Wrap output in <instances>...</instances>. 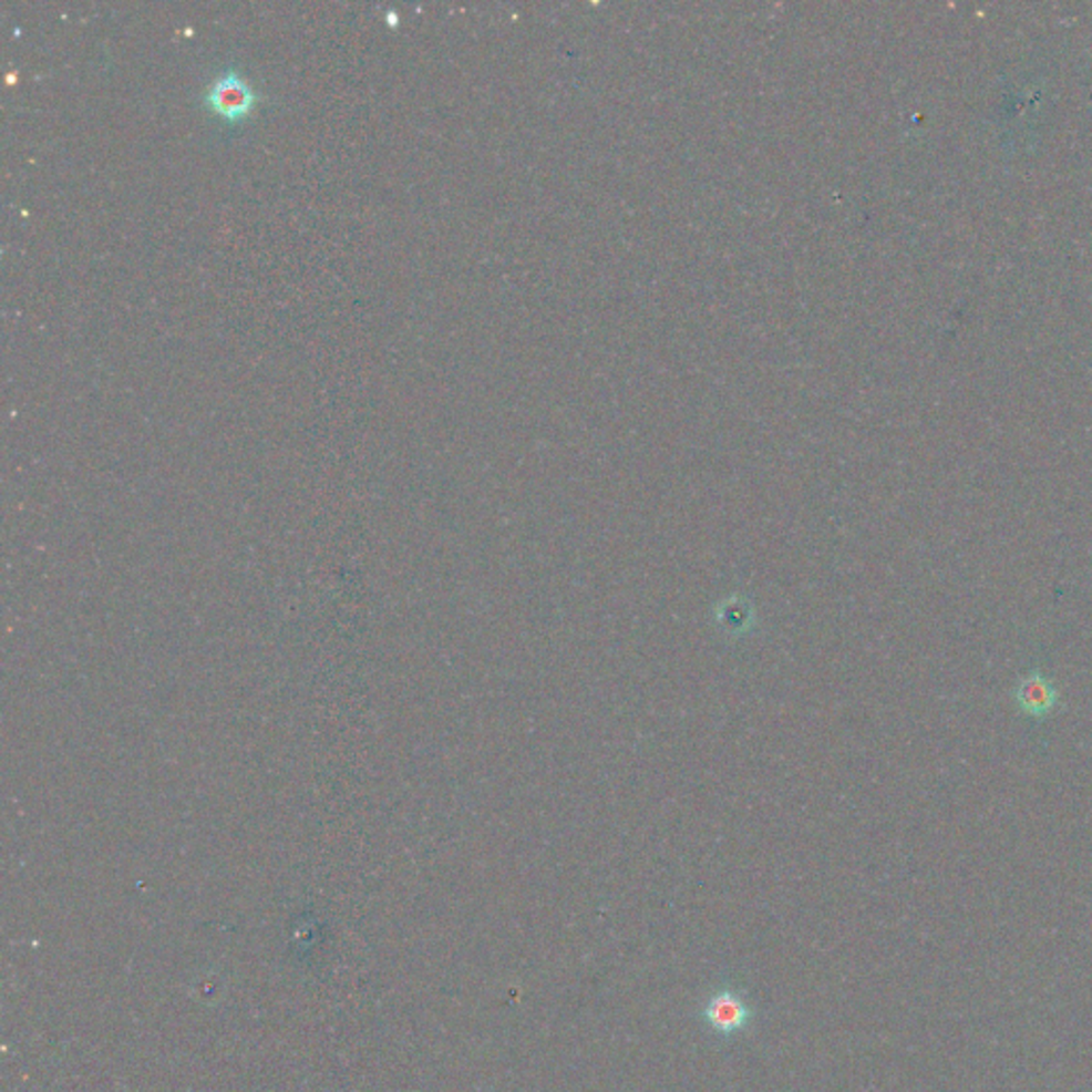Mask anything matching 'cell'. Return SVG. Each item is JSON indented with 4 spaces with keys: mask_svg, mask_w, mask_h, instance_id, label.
Instances as JSON below:
<instances>
[{
    "mask_svg": "<svg viewBox=\"0 0 1092 1092\" xmlns=\"http://www.w3.org/2000/svg\"><path fill=\"white\" fill-rule=\"evenodd\" d=\"M1061 702V691L1052 677L1043 672L1024 674L1013 688L1016 709L1031 719L1050 718Z\"/></svg>",
    "mask_w": 1092,
    "mask_h": 1092,
    "instance_id": "cell-3",
    "label": "cell"
},
{
    "mask_svg": "<svg viewBox=\"0 0 1092 1092\" xmlns=\"http://www.w3.org/2000/svg\"><path fill=\"white\" fill-rule=\"evenodd\" d=\"M203 103L212 114L237 122L255 112L259 103V92L239 71L227 69L205 87Z\"/></svg>",
    "mask_w": 1092,
    "mask_h": 1092,
    "instance_id": "cell-1",
    "label": "cell"
},
{
    "mask_svg": "<svg viewBox=\"0 0 1092 1092\" xmlns=\"http://www.w3.org/2000/svg\"><path fill=\"white\" fill-rule=\"evenodd\" d=\"M702 1022L718 1037H734L743 1033L755 1018V1009L749 1006L745 997L732 988H719L709 995L707 1003L700 1009Z\"/></svg>",
    "mask_w": 1092,
    "mask_h": 1092,
    "instance_id": "cell-2",
    "label": "cell"
}]
</instances>
